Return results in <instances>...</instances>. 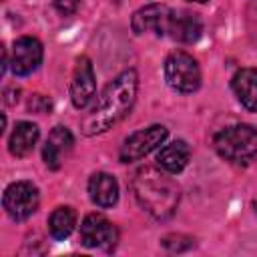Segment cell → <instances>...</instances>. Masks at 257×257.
Instances as JSON below:
<instances>
[{
    "mask_svg": "<svg viewBox=\"0 0 257 257\" xmlns=\"http://www.w3.org/2000/svg\"><path fill=\"white\" fill-rule=\"evenodd\" d=\"M183 239H185V235H175V233H173V235L163 237V239H161V245H163L167 251H173V253L177 251V253H179V251L189 249L187 245H181V241H183Z\"/></svg>",
    "mask_w": 257,
    "mask_h": 257,
    "instance_id": "cell-19",
    "label": "cell"
},
{
    "mask_svg": "<svg viewBox=\"0 0 257 257\" xmlns=\"http://www.w3.org/2000/svg\"><path fill=\"white\" fill-rule=\"evenodd\" d=\"M189 159H191V147L183 139L171 141L167 145L163 143V147L157 153V165L169 175H179L189 165Z\"/></svg>",
    "mask_w": 257,
    "mask_h": 257,
    "instance_id": "cell-13",
    "label": "cell"
},
{
    "mask_svg": "<svg viewBox=\"0 0 257 257\" xmlns=\"http://www.w3.org/2000/svg\"><path fill=\"white\" fill-rule=\"evenodd\" d=\"M88 195L96 207H112L118 201V183L108 173H94L88 179Z\"/></svg>",
    "mask_w": 257,
    "mask_h": 257,
    "instance_id": "cell-15",
    "label": "cell"
},
{
    "mask_svg": "<svg viewBox=\"0 0 257 257\" xmlns=\"http://www.w3.org/2000/svg\"><path fill=\"white\" fill-rule=\"evenodd\" d=\"M165 80L167 84L181 94H191L201 86V68L199 62L183 50H175L165 60Z\"/></svg>",
    "mask_w": 257,
    "mask_h": 257,
    "instance_id": "cell-4",
    "label": "cell"
},
{
    "mask_svg": "<svg viewBox=\"0 0 257 257\" xmlns=\"http://www.w3.org/2000/svg\"><path fill=\"white\" fill-rule=\"evenodd\" d=\"M54 8L62 16H68V14H72L78 8V0H54Z\"/></svg>",
    "mask_w": 257,
    "mask_h": 257,
    "instance_id": "cell-20",
    "label": "cell"
},
{
    "mask_svg": "<svg viewBox=\"0 0 257 257\" xmlns=\"http://www.w3.org/2000/svg\"><path fill=\"white\" fill-rule=\"evenodd\" d=\"M38 137H40V128L34 122L20 120V122H16L14 131L8 139V151L14 157H26L34 151V147L38 143Z\"/></svg>",
    "mask_w": 257,
    "mask_h": 257,
    "instance_id": "cell-16",
    "label": "cell"
},
{
    "mask_svg": "<svg viewBox=\"0 0 257 257\" xmlns=\"http://www.w3.org/2000/svg\"><path fill=\"white\" fill-rule=\"evenodd\" d=\"M237 100L251 112H257V68H239L231 78Z\"/></svg>",
    "mask_w": 257,
    "mask_h": 257,
    "instance_id": "cell-14",
    "label": "cell"
},
{
    "mask_svg": "<svg viewBox=\"0 0 257 257\" xmlns=\"http://www.w3.org/2000/svg\"><path fill=\"white\" fill-rule=\"evenodd\" d=\"M201 34H203V22L199 14H193L187 10H173L167 36L185 44H193L201 38Z\"/></svg>",
    "mask_w": 257,
    "mask_h": 257,
    "instance_id": "cell-12",
    "label": "cell"
},
{
    "mask_svg": "<svg viewBox=\"0 0 257 257\" xmlns=\"http://www.w3.org/2000/svg\"><path fill=\"white\" fill-rule=\"evenodd\" d=\"M131 189L139 205L159 221L169 219L181 199L179 185L155 167H143L133 175Z\"/></svg>",
    "mask_w": 257,
    "mask_h": 257,
    "instance_id": "cell-2",
    "label": "cell"
},
{
    "mask_svg": "<svg viewBox=\"0 0 257 257\" xmlns=\"http://www.w3.org/2000/svg\"><path fill=\"white\" fill-rule=\"evenodd\" d=\"M118 241L116 227L100 213H88L80 223V243L88 249L110 251Z\"/></svg>",
    "mask_w": 257,
    "mask_h": 257,
    "instance_id": "cell-7",
    "label": "cell"
},
{
    "mask_svg": "<svg viewBox=\"0 0 257 257\" xmlns=\"http://www.w3.org/2000/svg\"><path fill=\"white\" fill-rule=\"evenodd\" d=\"M213 147L225 161L247 165L257 157V128L245 122L225 126L215 135Z\"/></svg>",
    "mask_w": 257,
    "mask_h": 257,
    "instance_id": "cell-3",
    "label": "cell"
},
{
    "mask_svg": "<svg viewBox=\"0 0 257 257\" xmlns=\"http://www.w3.org/2000/svg\"><path fill=\"white\" fill-rule=\"evenodd\" d=\"M167 137H169V131L163 124H151L147 128L135 131L120 145V151H118L120 163L141 161L143 157H147L149 153H153L157 147H161L167 141Z\"/></svg>",
    "mask_w": 257,
    "mask_h": 257,
    "instance_id": "cell-6",
    "label": "cell"
},
{
    "mask_svg": "<svg viewBox=\"0 0 257 257\" xmlns=\"http://www.w3.org/2000/svg\"><path fill=\"white\" fill-rule=\"evenodd\" d=\"M38 203H40V193L36 185H32L30 181L10 183L2 195V207L8 213V217L14 221L28 219L32 213H36Z\"/></svg>",
    "mask_w": 257,
    "mask_h": 257,
    "instance_id": "cell-5",
    "label": "cell"
},
{
    "mask_svg": "<svg viewBox=\"0 0 257 257\" xmlns=\"http://www.w3.org/2000/svg\"><path fill=\"white\" fill-rule=\"evenodd\" d=\"M44 56L42 42L34 36H20L12 44V54H10V68L16 76H28L32 74Z\"/></svg>",
    "mask_w": 257,
    "mask_h": 257,
    "instance_id": "cell-9",
    "label": "cell"
},
{
    "mask_svg": "<svg viewBox=\"0 0 257 257\" xmlns=\"http://www.w3.org/2000/svg\"><path fill=\"white\" fill-rule=\"evenodd\" d=\"M50 108H52V102H50V98L44 96V94H32L30 100H28V110H32V112H36V114H44V112H48Z\"/></svg>",
    "mask_w": 257,
    "mask_h": 257,
    "instance_id": "cell-18",
    "label": "cell"
},
{
    "mask_svg": "<svg viewBox=\"0 0 257 257\" xmlns=\"http://www.w3.org/2000/svg\"><path fill=\"white\" fill-rule=\"evenodd\" d=\"M96 92V78H94V68L90 58L80 56L76 60L74 72H72V80H70V100L74 104V108H86L90 104V100L94 98Z\"/></svg>",
    "mask_w": 257,
    "mask_h": 257,
    "instance_id": "cell-10",
    "label": "cell"
},
{
    "mask_svg": "<svg viewBox=\"0 0 257 257\" xmlns=\"http://www.w3.org/2000/svg\"><path fill=\"white\" fill-rule=\"evenodd\" d=\"M191 2H201L203 4V2H209V0H191Z\"/></svg>",
    "mask_w": 257,
    "mask_h": 257,
    "instance_id": "cell-21",
    "label": "cell"
},
{
    "mask_svg": "<svg viewBox=\"0 0 257 257\" xmlns=\"http://www.w3.org/2000/svg\"><path fill=\"white\" fill-rule=\"evenodd\" d=\"M173 16V8H169L163 2H155V4H147L143 8H139L133 18H131V28L135 34H147V32H155L159 36H167L169 30V22Z\"/></svg>",
    "mask_w": 257,
    "mask_h": 257,
    "instance_id": "cell-8",
    "label": "cell"
},
{
    "mask_svg": "<svg viewBox=\"0 0 257 257\" xmlns=\"http://www.w3.org/2000/svg\"><path fill=\"white\" fill-rule=\"evenodd\" d=\"M72 145H74V137L72 133L66 128V126H54L42 147V159H44V165L52 171L60 169L64 157L72 151Z\"/></svg>",
    "mask_w": 257,
    "mask_h": 257,
    "instance_id": "cell-11",
    "label": "cell"
},
{
    "mask_svg": "<svg viewBox=\"0 0 257 257\" xmlns=\"http://www.w3.org/2000/svg\"><path fill=\"white\" fill-rule=\"evenodd\" d=\"M139 92V74L135 68L122 70L108 86L102 90L98 102L86 112V116L80 122L82 135L96 137L112 128L116 122H120L133 108Z\"/></svg>",
    "mask_w": 257,
    "mask_h": 257,
    "instance_id": "cell-1",
    "label": "cell"
},
{
    "mask_svg": "<svg viewBox=\"0 0 257 257\" xmlns=\"http://www.w3.org/2000/svg\"><path fill=\"white\" fill-rule=\"evenodd\" d=\"M76 227V211L72 207H56L48 217V231L56 241L66 239Z\"/></svg>",
    "mask_w": 257,
    "mask_h": 257,
    "instance_id": "cell-17",
    "label": "cell"
}]
</instances>
